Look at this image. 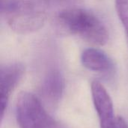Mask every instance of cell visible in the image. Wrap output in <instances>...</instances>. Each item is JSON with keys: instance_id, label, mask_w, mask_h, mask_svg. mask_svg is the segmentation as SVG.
<instances>
[{"instance_id": "5b68a950", "label": "cell", "mask_w": 128, "mask_h": 128, "mask_svg": "<svg viewBox=\"0 0 128 128\" xmlns=\"http://www.w3.org/2000/svg\"><path fill=\"white\" fill-rule=\"evenodd\" d=\"M25 71L20 63H10L1 67L0 70V105L3 118L11 93L22 79Z\"/></svg>"}, {"instance_id": "3957f363", "label": "cell", "mask_w": 128, "mask_h": 128, "mask_svg": "<svg viewBox=\"0 0 128 128\" xmlns=\"http://www.w3.org/2000/svg\"><path fill=\"white\" fill-rule=\"evenodd\" d=\"M46 14L23 3L16 12L9 15L8 20L10 28L18 34H28L39 30L45 23Z\"/></svg>"}, {"instance_id": "7a4b0ae2", "label": "cell", "mask_w": 128, "mask_h": 128, "mask_svg": "<svg viewBox=\"0 0 128 128\" xmlns=\"http://www.w3.org/2000/svg\"><path fill=\"white\" fill-rule=\"evenodd\" d=\"M16 118L20 128H58L40 100L30 92H21L18 96Z\"/></svg>"}, {"instance_id": "6da1fadb", "label": "cell", "mask_w": 128, "mask_h": 128, "mask_svg": "<svg viewBox=\"0 0 128 128\" xmlns=\"http://www.w3.org/2000/svg\"><path fill=\"white\" fill-rule=\"evenodd\" d=\"M58 19L67 31L94 45L103 46L109 40L108 30L104 22L88 10L66 9L59 13Z\"/></svg>"}, {"instance_id": "9c48e42d", "label": "cell", "mask_w": 128, "mask_h": 128, "mask_svg": "<svg viewBox=\"0 0 128 128\" xmlns=\"http://www.w3.org/2000/svg\"><path fill=\"white\" fill-rule=\"evenodd\" d=\"M23 2L20 0H1V13L10 15L21 8Z\"/></svg>"}, {"instance_id": "ba28073f", "label": "cell", "mask_w": 128, "mask_h": 128, "mask_svg": "<svg viewBox=\"0 0 128 128\" xmlns=\"http://www.w3.org/2000/svg\"><path fill=\"white\" fill-rule=\"evenodd\" d=\"M116 8L128 41V0H116Z\"/></svg>"}, {"instance_id": "8992f818", "label": "cell", "mask_w": 128, "mask_h": 128, "mask_svg": "<svg viewBox=\"0 0 128 128\" xmlns=\"http://www.w3.org/2000/svg\"><path fill=\"white\" fill-rule=\"evenodd\" d=\"M82 65L92 71L107 73L113 68L112 59L102 50L95 48H88L81 55Z\"/></svg>"}, {"instance_id": "52a82bcc", "label": "cell", "mask_w": 128, "mask_h": 128, "mask_svg": "<svg viewBox=\"0 0 128 128\" xmlns=\"http://www.w3.org/2000/svg\"><path fill=\"white\" fill-rule=\"evenodd\" d=\"M64 88V80L61 74L58 71L51 72L46 77L44 91L46 96L52 99H58L62 94Z\"/></svg>"}, {"instance_id": "277c9868", "label": "cell", "mask_w": 128, "mask_h": 128, "mask_svg": "<svg viewBox=\"0 0 128 128\" xmlns=\"http://www.w3.org/2000/svg\"><path fill=\"white\" fill-rule=\"evenodd\" d=\"M92 98L97 112L100 128H116L117 118L115 116L112 98L105 87L98 81L91 86Z\"/></svg>"}]
</instances>
